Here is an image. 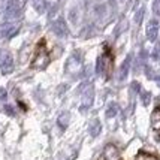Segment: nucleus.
<instances>
[{"label": "nucleus", "instance_id": "6ab92c4d", "mask_svg": "<svg viewBox=\"0 0 160 160\" xmlns=\"http://www.w3.org/2000/svg\"><path fill=\"white\" fill-rule=\"evenodd\" d=\"M144 12H145V11H144V8H141L139 11L136 12V15H135V21H136L138 24H141V21H142V15H144Z\"/></svg>", "mask_w": 160, "mask_h": 160}, {"label": "nucleus", "instance_id": "9b49d317", "mask_svg": "<svg viewBox=\"0 0 160 160\" xmlns=\"http://www.w3.org/2000/svg\"><path fill=\"white\" fill-rule=\"evenodd\" d=\"M105 159L106 160H118V150L114 145H108L105 148Z\"/></svg>", "mask_w": 160, "mask_h": 160}, {"label": "nucleus", "instance_id": "a211bd4d", "mask_svg": "<svg viewBox=\"0 0 160 160\" xmlns=\"http://www.w3.org/2000/svg\"><path fill=\"white\" fill-rule=\"evenodd\" d=\"M139 90H141V85L136 82V81H133L132 85H130V93H132V94H136V93H139Z\"/></svg>", "mask_w": 160, "mask_h": 160}, {"label": "nucleus", "instance_id": "9d476101", "mask_svg": "<svg viewBox=\"0 0 160 160\" xmlns=\"http://www.w3.org/2000/svg\"><path fill=\"white\" fill-rule=\"evenodd\" d=\"M100 130H102V124H100V121H99L98 118L93 120L90 123V127H88V132H90V135L93 136V138H96V136H99L100 135Z\"/></svg>", "mask_w": 160, "mask_h": 160}, {"label": "nucleus", "instance_id": "b1692460", "mask_svg": "<svg viewBox=\"0 0 160 160\" xmlns=\"http://www.w3.org/2000/svg\"><path fill=\"white\" fill-rule=\"evenodd\" d=\"M6 0H0V12H5V9H6Z\"/></svg>", "mask_w": 160, "mask_h": 160}, {"label": "nucleus", "instance_id": "f3484780", "mask_svg": "<svg viewBox=\"0 0 160 160\" xmlns=\"http://www.w3.org/2000/svg\"><path fill=\"white\" fill-rule=\"evenodd\" d=\"M3 108H5V112H6V114L9 115V117H14V115H15V108L12 106V105L6 103L5 106H3Z\"/></svg>", "mask_w": 160, "mask_h": 160}, {"label": "nucleus", "instance_id": "39448f33", "mask_svg": "<svg viewBox=\"0 0 160 160\" xmlns=\"http://www.w3.org/2000/svg\"><path fill=\"white\" fill-rule=\"evenodd\" d=\"M159 28H160L159 20L153 18V20L148 21V24H147V39L151 42H156L157 36H159Z\"/></svg>", "mask_w": 160, "mask_h": 160}, {"label": "nucleus", "instance_id": "ddd939ff", "mask_svg": "<svg viewBox=\"0 0 160 160\" xmlns=\"http://www.w3.org/2000/svg\"><path fill=\"white\" fill-rule=\"evenodd\" d=\"M33 8L36 9V12L43 14L45 9H47V2L45 0H33Z\"/></svg>", "mask_w": 160, "mask_h": 160}, {"label": "nucleus", "instance_id": "5701e85b", "mask_svg": "<svg viewBox=\"0 0 160 160\" xmlns=\"http://www.w3.org/2000/svg\"><path fill=\"white\" fill-rule=\"evenodd\" d=\"M153 57L156 60H160V47L157 45L156 48H154V52H153Z\"/></svg>", "mask_w": 160, "mask_h": 160}, {"label": "nucleus", "instance_id": "dca6fc26", "mask_svg": "<svg viewBox=\"0 0 160 160\" xmlns=\"http://www.w3.org/2000/svg\"><path fill=\"white\" fill-rule=\"evenodd\" d=\"M153 14L160 17V0H153Z\"/></svg>", "mask_w": 160, "mask_h": 160}, {"label": "nucleus", "instance_id": "f03ea898", "mask_svg": "<svg viewBox=\"0 0 160 160\" xmlns=\"http://www.w3.org/2000/svg\"><path fill=\"white\" fill-rule=\"evenodd\" d=\"M0 69L3 73H11L14 70V58L9 52L0 51Z\"/></svg>", "mask_w": 160, "mask_h": 160}, {"label": "nucleus", "instance_id": "423d86ee", "mask_svg": "<svg viewBox=\"0 0 160 160\" xmlns=\"http://www.w3.org/2000/svg\"><path fill=\"white\" fill-rule=\"evenodd\" d=\"M17 32H18V28L12 22H2L0 24V36H3V38H12L17 35Z\"/></svg>", "mask_w": 160, "mask_h": 160}, {"label": "nucleus", "instance_id": "f257e3e1", "mask_svg": "<svg viewBox=\"0 0 160 160\" xmlns=\"http://www.w3.org/2000/svg\"><path fill=\"white\" fill-rule=\"evenodd\" d=\"M93 99H94V87L91 82H85L82 85V93H81V108L79 111L85 112L88 111L93 105Z\"/></svg>", "mask_w": 160, "mask_h": 160}, {"label": "nucleus", "instance_id": "412c9836", "mask_svg": "<svg viewBox=\"0 0 160 160\" xmlns=\"http://www.w3.org/2000/svg\"><path fill=\"white\" fill-rule=\"evenodd\" d=\"M8 99V93H6V90L3 88V87H0V100L2 102H5Z\"/></svg>", "mask_w": 160, "mask_h": 160}, {"label": "nucleus", "instance_id": "7ed1b4c3", "mask_svg": "<svg viewBox=\"0 0 160 160\" xmlns=\"http://www.w3.org/2000/svg\"><path fill=\"white\" fill-rule=\"evenodd\" d=\"M21 14V2L20 0H8L5 15L6 18H17Z\"/></svg>", "mask_w": 160, "mask_h": 160}, {"label": "nucleus", "instance_id": "aec40b11", "mask_svg": "<svg viewBox=\"0 0 160 160\" xmlns=\"http://www.w3.org/2000/svg\"><path fill=\"white\" fill-rule=\"evenodd\" d=\"M94 12L102 17V15L105 14V6H103V5H99V6H96V8H94Z\"/></svg>", "mask_w": 160, "mask_h": 160}, {"label": "nucleus", "instance_id": "0eeeda50", "mask_svg": "<svg viewBox=\"0 0 160 160\" xmlns=\"http://www.w3.org/2000/svg\"><path fill=\"white\" fill-rule=\"evenodd\" d=\"M151 126H153V130H154V133H156V139L160 141V106H157L153 111Z\"/></svg>", "mask_w": 160, "mask_h": 160}, {"label": "nucleus", "instance_id": "2eb2a0df", "mask_svg": "<svg viewBox=\"0 0 160 160\" xmlns=\"http://www.w3.org/2000/svg\"><path fill=\"white\" fill-rule=\"evenodd\" d=\"M105 70V62H103V57L100 56L98 58V62H96V73L98 75H102Z\"/></svg>", "mask_w": 160, "mask_h": 160}, {"label": "nucleus", "instance_id": "f8f14e48", "mask_svg": "<svg viewBox=\"0 0 160 160\" xmlns=\"http://www.w3.org/2000/svg\"><path fill=\"white\" fill-rule=\"evenodd\" d=\"M105 114H106L108 118H114V117L118 114V105L115 103V102H111V103L106 106V112H105Z\"/></svg>", "mask_w": 160, "mask_h": 160}, {"label": "nucleus", "instance_id": "6e6552de", "mask_svg": "<svg viewBox=\"0 0 160 160\" xmlns=\"http://www.w3.org/2000/svg\"><path fill=\"white\" fill-rule=\"evenodd\" d=\"M130 64H132V56H127L124 62L121 63L120 66V70H118V79L120 81H124L127 75H129V70H130Z\"/></svg>", "mask_w": 160, "mask_h": 160}, {"label": "nucleus", "instance_id": "393cba45", "mask_svg": "<svg viewBox=\"0 0 160 160\" xmlns=\"http://www.w3.org/2000/svg\"><path fill=\"white\" fill-rule=\"evenodd\" d=\"M154 79H156V81H157V84L160 85V73H157V75L154 77Z\"/></svg>", "mask_w": 160, "mask_h": 160}, {"label": "nucleus", "instance_id": "4468645a", "mask_svg": "<svg viewBox=\"0 0 160 160\" xmlns=\"http://www.w3.org/2000/svg\"><path fill=\"white\" fill-rule=\"evenodd\" d=\"M141 102L144 106H148L150 102H151V93H148V91H141Z\"/></svg>", "mask_w": 160, "mask_h": 160}, {"label": "nucleus", "instance_id": "4be33fe9", "mask_svg": "<svg viewBox=\"0 0 160 160\" xmlns=\"http://www.w3.org/2000/svg\"><path fill=\"white\" fill-rule=\"evenodd\" d=\"M69 18L72 22H77V9H72L69 12Z\"/></svg>", "mask_w": 160, "mask_h": 160}, {"label": "nucleus", "instance_id": "20e7f679", "mask_svg": "<svg viewBox=\"0 0 160 160\" xmlns=\"http://www.w3.org/2000/svg\"><path fill=\"white\" fill-rule=\"evenodd\" d=\"M51 28H52V32H54L57 36H60V38H66V36H68V33H69L68 24H66L64 18H62V17H58L57 20L52 21V26H51Z\"/></svg>", "mask_w": 160, "mask_h": 160}, {"label": "nucleus", "instance_id": "1a4fd4ad", "mask_svg": "<svg viewBox=\"0 0 160 160\" xmlns=\"http://www.w3.org/2000/svg\"><path fill=\"white\" fill-rule=\"evenodd\" d=\"M69 120H70V114L68 111H63L62 114L58 115V118H57V124H58V127H60L62 130H66L68 126H69Z\"/></svg>", "mask_w": 160, "mask_h": 160}]
</instances>
